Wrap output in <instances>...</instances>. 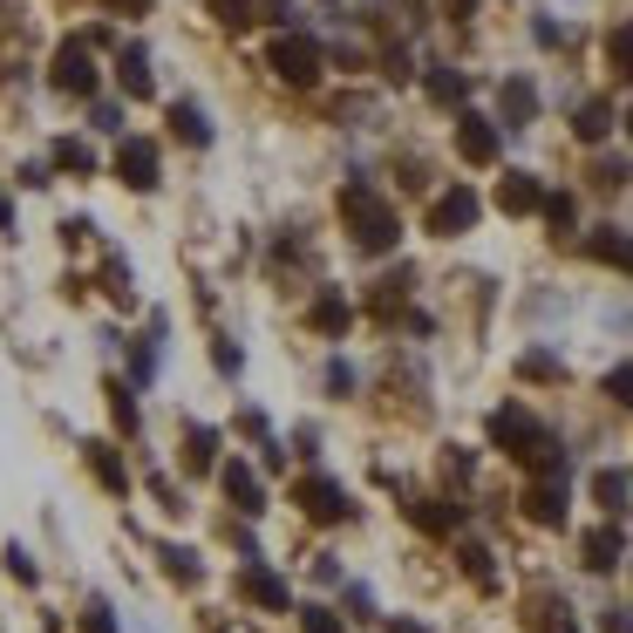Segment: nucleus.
Here are the masks:
<instances>
[{
  "label": "nucleus",
  "mask_w": 633,
  "mask_h": 633,
  "mask_svg": "<svg viewBox=\"0 0 633 633\" xmlns=\"http://www.w3.org/2000/svg\"><path fill=\"white\" fill-rule=\"evenodd\" d=\"M83 633H116V620H110V606H103V599L89 606V620H83Z\"/></svg>",
  "instance_id": "473e14b6"
},
{
  "label": "nucleus",
  "mask_w": 633,
  "mask_h": 633,
  "mask_svg": "<svg viewBox=\"0 0 633 633\" xmlns=\"http://www.w3.org/2000/svg\"><path fill=\"white\" fill-rule=\"evenodd\" d=\"M606 62H613V75H620V83H633V21L606 35Z\"/></svg>",
  "instance_id": "aec40b11"
},
{
  "label": "nucleus",
  "mask_w": 633,
  "mask_h": 633,
  "mask_svg": "<svg viewBox=\"0 0 633 633\" xmlns=\"http://www.w3.org/2000/svg\"><path fill=\"white\" fill-rule=\"evenodd\" d=\"M239 586H245V599L252 606H266V613H287V579L280 572H266V566H245V579H239Z\"/></svg>",
  "instance_id": "9b49d317"
},
{
  "label": "nucleus",
  "mask_w": 633,
  "mask_h": 633,
  "mask_svg": "<svg viewBox=\"0 0 633 633\" xmlns=\"http://www.w3.org/2000/svg\"><path fill=\"white\" fill-rule=\"evenodd\" d=\"M116 177L130 191H150V185H157V143H150V137H123L116 143Z\"/></svg>",
  "instance_id": "39448f33"
},
{
  "label": "nucleus",
  "mask_w": 633,
  "mask_h": 633,
  "mask_svg": "<svg viewBox=\"0 0 633 633\" xmlns=\"http://www.w3.org/2000/svg\"><path fill=\"white\" fill-rule=\"evenodd\" d=\"M55 89H62V96H96V68H89V48H83V41H62V55H55Z\"/></svg>",
  "instance_id": "423d86ee"
},
{
  "label": "nucleus",
  "mask_w": 633,
  "mask_h": 633,
  "mask_svg": "<svg viewBox=\"0 0 633 633\" xmlns=\"http://www.w3.org/2000/svg\"><path fill=\"white\" fill-rule=\"evenodd\" d=\"M477 225V191L470 185H450L436 205H429V232L436 239H457V232H470Z\"/></svg>",
  "instance_id": "20e7f679"
},
{
  "label": "nucleus",
  "mask_w": 633,
  "mask_h": 633,
  "mask_svg": "<svg viewBox=\"0 0 633 633\" xmlns=\"http://www.w3.org/2000/svg\"><path fill=\"white\" fill-rule=\"evenodd\" d=\"M170 130L185 137V143H212V123H205V110H198V103H177L170 110Z\"/></svg>",
  "instance_id": "a211bd4d"
},
{
  "label": "nucleus",
  "mask_w": 633,
  "mask_h": 633,
  "mask_svg": "<svg viewBox=\"0 0 633 633\" xmlns=\"http://www.w3.org/2000/svg\"><path fill=\"white\" fill-rule=\"evenodd\" d=\"M89 464H96V477H103L110 491H123V484H130V477H123V464H116V450H103V443H96V457H89Z\"/></svg>",
  "instance_id": "a878e982"
},
{
  "label": "nucleus",
  "mask_w": 633,
  "mask_h": 633,
  "mask_svg": "<svg viewBox=\"0 0 633 633\" xmlns=\"http://www.w3.org/2000/svg\"><path fill=\"white\" fill-rule=\"evenodd\" d=\"M464 572H470V579H484V586H491V552H484V545H464Z\"/></svg>",
  "instance_id": "2f4dec72"
},
{
  "label": "nucleus",
  "mask_w": 633,
  "mask_h": 633,
  "mask_svg": "<svg viewBox=\"0 0 633 633\" xmlns=\"http://www.w3.org/2000/svg\"><path fill=\"white\" fill-rule=\"evenodd\" d=\"M300 626H307V633H347L341 613H327V606H307V613H300Z\"/></svg>",
  "instance_id": "c756f323"
},
{
  "label": "nucleus",
  "mask_w": 633,
  "mask_h": 633,
  "mask_svg": "<svg viewBox=\"0 0 633 633\" xmlns=\"http://www.w3.org/2000/svg\"><path fill=\"white\" fill-rule=\"evenodd\" d=\"M524 518L531 524H566V477H539L524 491Z\"/></svg>",
  "instance_id": "1a4fd4ad"
},
{
  "label": "nucleus",
  "mask_w": 633,
  "mask_h": 633,
  "mask_svg": "<svg viewBox=\"0 0 633 633\" xmlns=\"http://www.w3.org/2000/svg\"><path fill=\"white\" fill-rule=\"evenodd\" d=\"M613 123H620V116H613V103H606V96H593V103H579V116H572V130L586 137V143H599L606 130H613Z\"/></svg>",
  "instance_id": "2eb2a0df"
},
{
  "label": "nucleus",
  "mask_w": 633,
  "mask_h": 633,
  "mask_svg": "<svg viewBox=\"0 0 633 633\" xmlns=\"http://www.w3.org/2000/svg\"><path fill=\"white\" fill-rule=\"evenodd\" d=\"M218 477H225V497H232L239 511H266V491H259V477H252L245 464H225Z\"/></svg>",
  "instance_id": "ddd939ff"
},
{
  "label": "nucleus",
  "mask_w": 633,
  "mask_h": 633,
  "mask_svg": "<svg viewBox=\"0 0 633 633\" xmlns=\"http://www.w3.org/2000/svg\"><path fill=\"white\" fill-rule=\"evenodd\" d=\"M8 225H14V212H8V198H0V232H8Z\"/></svg>",
  "instance_id": "ea45409f"
},
{
  "label": "nucleus",
  "mask_w": 633,
  "mask_h": 633,
  "mask_svg": "<svg viewBox=\"0 0 633 633\" xmlns=\"http://www.w3.org/2000/svg\"><path fill=\"white\" fill-rule=\"evenodd\" d=\"M606 395H613V402H626V409H633V362L606 368Z\"/></svg>",
  "instance_id": "cd10ccee"
},
{
  "label": "nucleus",
  "mask_w": 633,
  "mask_h": 633,
  "mask_svg": "<svg viewBox=\"0 0 633 633\" xmlns=\"http://www.w3.org/2000/svg\"><path fill=\"white\" fill-rule=\"evenodd\" d=\"M539 212H545V225H552V232H572V218H579V205H572L566 191H545V205H539Z\"/></svg>",
  "instance_id": "4be33fe9"
},
{
  "label": "nucleus",
  "mask_w": 633,
  "mask_h": 633,
  "mask_svg": "<svg viewBox=\"0 0 633 633\" xmlns=\"http://www.w3.org/2000/svg\"><path fill=\"white\" fill-rule=\"evenodd\" d=\"M157 559H164V572H170V579H185V586H191V579H198V559H191L185 545H164Z\"/></svg>",
  "instance_id": "393cba45"
},
{
  "label": "nucleus",
  "mask_w": 633,
  "mask_h": 633,
  "mask_svg": "<svg viewBox=\"0 0 633 633\" xmlns=\"http://www.w3.org/2000/svg\"><path fill=\"white\" fill-rule=\"evenodd\" d=\"M341 218H347V232H354L362 252H395V239H402L395 205H389V198H375L368 177H354V185L341 191Z\"/></svg>",
  "instance_id": "f257e3e1"
},
{
  "label": "nucleus",
  "mask_w": 633,
  "mask_h": 633,
  "mask_svg": "<svg viewBox=\"0 0 633 633\" xmlns=\"http://www.w3.org/2000/svg\"><path fill=\"white\" fill-rule=\"evenodd\" d=\"M48 157H55L62 170H96V157H89V143H75V137H62L55 150H48Z\"/></svg>",
  "instance_id": "b1692460"
},
{
  "label": "nucleus",
  "mask_w": 633,
  "mask_h": 633,
  "mask_svg": "<svg viewBox=\"0 0 633 633\" xmlns=\"http://www.w3.org/2000/svg\"><path fill=\"white\" fill-rule=\"evenodd\" d=\"M409 518H416L422 531H457L464 511H457V504H436V497H416V504H409Z\"/></svg>",
  "instance_id": "f3484780"
},
{
  "label": "nucleus",
  "mask_w": 633,
  "mask_h": 633,
  "mask_svg": "<svg viewBox=\"0 0 633 633\" xmlns=\"http://www.w3.org/2000/svg\"><path fill=\"white\" fill-rule=\"evenodd\" d=\"M116 83H123V96H150V55H143L137 41L116 55Z\"/></svg>",
  "instance_id": "4468645a"
},
{
  "label": "nucleus",
  "mask_w": 633,
  "mask_h": 633,
  "mask_svg": "<svg viewBox=\"0 0 633 633\" xmlns=\"http://www.w3.org/2000/svg\"><path fill=\"white\" fill-rule=\"evenodd\" d=\"M212 14L225 21V28H245V21H252V0H212Z\"/></svg>",
  "instance_id": "7c9ffc66"
},
{
  "label": "nucleus",
  "mask_w": 633,
  "mask_h": 633,
  "mask_svg": "<svg viewBox=\"0 0 633 633\" xmlns=\"http://www.w3.org/2000/svg\"><path fill=\"white\" fill-rule=\"evenodd\" d=\"M266 68L280 75V83L307 89V83H320V41L314 35H280V41L266 48Z\"/></svg>",
  "instance_id": "f03ea898"
},
{
  "label": "nucleus",
  "mask_w": 633,
  "mask_h": 633,
  "mask_svg": "<svg viewBox=\"0 0 633 633\" xmlns=\"http://www.w3.org/2000/svg\"><path fill=\"white\" fill-rule=\"evenodd\" d=\"M593 497L606 511H626V470H593Z\"/></svg>",
  "instance_id": "412c9836"
},
{
  "label": "nucleus",
  "mask_w": 633,
  "mask_h": 633,
  "mask_svg": "<svg viewBox=\"0 0 633 633\" xmlns=\"http://www.w3.org/2000/svg\"><path fill=\"white\" fill-rule=\"evenodd\" d=\"M436 103H464V75L457 68H429V83H422Z\"/></svg>",
  "instance_id": "5701e85b"
},
{
  "label": "nucleus",
  "mask_w": 633,
  "mask_h": 633,
  "mask_svg": "<svg viewBox=\"0 0 633 633\" xmlns=\"http://www.w3.org/2000/svg\"><path fill=\"white\" fill-rule=\"evenodd\" d=\"M620 123H626V137H633V110H626V116H620Z\"/></svg>",
  "instance_id": "a19ab883"
},
{
  "label": "nucleus",
  "mask_w": 633,
  "mask_h": 633,
  "mask_svg": "<svg viewBox=\"0 0 633 633\" xmlns=\"http://www.w3.org/2000/svg\"><path fill=\"white\" fill-rule=\"evenodd\" d=\"M96 130H110V137H116V130H123V110H116V103H103V110H96Z\"/></svg>",
  "instance_id": "e433bc0d"
},
{
  "label": "nucleus",
  "mask_w": 633,
  "mask_h": 633,
  "mask_svg": "<svg viewBox=\"0 0 633 633\" xmlns=\"http://www.w3.org/2000/svg\"><path fill=\"white\" fill-rule=\"evenodd\" d=\"M545 633H579V626H572L566 606H545Z\"/></svg>",
  "instance_id": "c9c22d12"
},
{
  "label": "nucleus",
  "mask_w": 633,
  "mask_h": 633,
  "mask_svg": "<svg viewBox=\"0 0 633 633\" xmlns=\"http://www.w3.org/2000/svg\"><path fill=\"white\" fill-rule=\"evenodd\" d=\"M545 205V185L531 170H504V185H497V212H511V218H524V212H539Z\"/></svg>",
  "instance_id": "6e6552de"
},
{
  "label": "nucleus",
  "mask_w": 633,
  "mask_h": 633,
  "mask_svg": "<svg viewBox=\"0 0 633 633\" xmlns=\"http://www.w3.org/2000/svg\"><path fill=\"white\" fill-rule=\"evenodd\" d=\"M518 375H524V382H552V375H559V354H524Z\"/></svg>",
  "instance_id": "bb28decb"
},
{
  "label": "nucleus",
  "mask_w": 633,
  "mask_h": 633,
  "mask_svg": "<svg viewBox=\"0 0 633 633\" xmlns=\"http://www.w3.org/2000/svg\"><path fill=\"white\" fill-rule=\"evenodd\" d=\"M497 110H504V130H524V123L539 116V89H531L524 75H511V83L497 89Z\"/></svg>",
  "instance_id": "9d476101"
},
{
  "label": "nucleus",
  "mask_w": 633,
  "mask_h": 633,
  "mask_svg": "<svg viewBox=\"0 0 633 633\" xmlns=\"http://www.w3.org/2000/svg\"><path fill=\"white\" fill-rule=\"evenodd\" d=\"M314 327H320V334H347V300H341L334 287L314 300Z\"/></svg>",
  "instance_id": "6ab92c4d"
},
{
  "label": "nucleus",
  "mask_w": 633,
  "mask_h": 633,
  "mask_svg": "<svg viewBox=\"0 0 633 633\" xmlns=\"http://www.w3.org/2000/svg\"><path fill=\"white\" fill-rule=\"evenodd\" d=\"M293 504H300L307 518H320V524H341V518L354 511L347 491L334 484V477H300V484H293Z\"/></svg>",
  "instance_id": "7ed1b4c3"
},
{
  "label": "nucleus",
  "mask_w": 633,
  "mask_h": 633,
  "mask_svg": "<svg viewBox=\"0 0 633 633\" xmlns=\"http://www.w3.org/2000/svg\"><path fill=\"white\" fill-rule=\"evenodd\" d=\"M212 457H218V429L191 422V429H185V464H191V470H212Z\"/></svg>",
  "instance_id": "dca6fc26"
},
{
  "label": "nucleus",
  "mask_w": 633,
  "mask_h": 633,
  "mask_svg": "<svg viewBox=\"0 0 633 633\" xmlns=\"http://www.w3.org/2000/svg\"><path fill=\"white\" fill-rule=\"evenodd\" d=\"M110 8H116V14H143V8H150V0H110Z\"/></svg>",
  "instance_id": "4c0bfd02"
},
{
  "label": "nucleus",
  "mask_w": 633,
  "mask_h": 633,
  "mask_svg": "<svg viewBox=\"0 0 633 633\" xmlns=\"http://www.w3.org/2000/svg\"><path fill=\"white\" fill-rule=\"evenodd\" d=\"M8 572H14V579H28V586H35V559H28V552H21V545L8 552Z\"/></svg>",
  "instance_id": "f704fd0d"
},
{
  "label": "nucleus",
  "mask_w": 633,
  "mask_h": 633,
  "mask_svg": "<svg viewBox=\"0 0 633 633\" xmlns=\"http://www.w3.org/2000/svg\"><path fill=\"white\" fill-rule=\"evenodd\" d=\"M389 633H429V626H416V620H389Z\"/></svg>",
  "instance_id": "58836bf2"
},
{
  "label": "nucleus",
  "mask_w": 633,
  "mask_h": 633,
  "mask_svg": "<svg viewBox=\"0 0 633 633\" xmlns=\"http://www.w3.org/2000/svg\"><path fill=\"white\" fill-rule=\"evenodd\" d=\"M626 177H633V164H626V157H606V164L593 170V185H606V191H620Z\"/></svg>",
  "instance_id": "c85d7f7f"
},
{
  "label": "nucleus",
  "mask_w": 633,
  "mask_h": 633,
  "mask_svg": "<svg viewBox=\"0 0 633 633\" xmlns=\"http://www.w3.org/2000/svg\"><path fill=\"white\" fill-rule=\"evenodd\" d=\"M110 395H116V422L137 429V402H130V389H110Z\"/></svg>",
  "instance_id": "72a5a7b5"
},
{
  "label": "nucleus",
  "mask_w": 633,
  "mask_h": 633,
  "mask_svg": "<svg viewBox=\"0 0 633 633\" xmlns=\"http://www.w3.org/2000/svg\"><path fill=\"white\" fill-rule=\"evenodd\" d=\"M457 150H464V164H491L497 157V123L477 116V110H464L457 116Z\"/></svg>",
  "instance_id": "0eeeda50"
},
{
  "label": "nucleus",
  "mask_w": 633,
  "mask_h": 633,
  "mask_svg": "<svg viewBox=\"0 0 633 633\" xmlns=\"http://www.w3.org/2000/svg\"><path fill=\"white\" fill-rule=\"evenodd\" d=\"M620 552H626L620 524H599V531H586V572H613V566H620Z\"/></svg>",
  "instance_id": "f8f14e48"
}]
</instances>
